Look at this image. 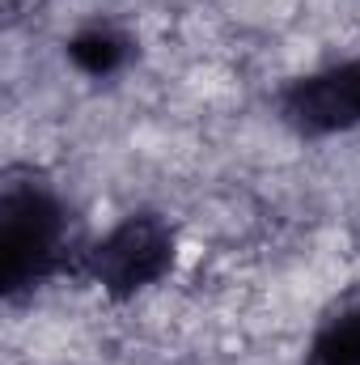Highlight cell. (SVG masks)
Masks as SVG:
<instances>
[{
  "mask_svg": "<svg viewBox=\"0 0 360 365\" xmlns=\"http://www.w3.org/2000/svg\"><path fill=\"white\" fill-rule=\"evenodd\" d=\"M73 230L60 195L30 179L4 175L0 182V293L17 297L68 264Z\"/></svg>",
  "mask_w": 360,
  "mask_h": 365,
  "instance_id": "obj_1",
  "label": "cell"
},
{
  "mask_svg": "<svg viewBox=\"0 0 360 365\" xmlns=\"http://www.w3.org/2000/svg\"><path fill=\"white\" fill-rule=\"evenodd\" d=\"M174 251H179V242H174V230L166 217L132 212L102 242H93L85 251L81 268L106 297L127 302L174 268Z\"/></svg>",
  "mask_w": 360,
  "mask_h": 365,
  "instance_id": "obj_2",
  "label": "cell"
},
{
  "mask_svg": "<svg viewBox=\"0 0 360 365\" xmlns=\"http://www.w3.org/2000/svg\"><path fill=\"white\" fill-rule=\"evenodd\" d=\"M280 119L301 136H335L360 128V60L292 81L280 93Z\"/></svg>",
  "mask_w": 360,
  "mask_h": 365,
  "instance_id": "obj_3",
  "label": "cell"
},
{
  "mask_svg": "<svg viewBox=\"0 0 360 365\" xmlns=\"http://www.w3.org/2000/svg\"><path fill=\"white\" fill-rule=\"evenodd\" d=\"M68 60L85 77H110L132 60V38L115 26H90L68 38Z\"/></svg>",
  "mask_w": 360,
  "mask_h": 365,
  "instance_id": "obj_4",
  "label": "cell"
},
{
  "mask_svg": "<svg viewBox=\"0 0 360 365\" xmlns=\"http://www.w3.org/2000/svg\"><path fill=\"white\" fill-rule=\"evenodd\" d=\"M305 365H360V302L327 319L305 353Z\"/></svg>",
  "mask_w": 360,
  "mask_h": 365,
  "instance_id": "obj_5",
  "label": "cell"
},
{
  "mask_svg": "<svg viewBox=\"0 0 360 365\" xmlns=\"http://www.w3.org/2000/svg\"><path fill=\"white\" fill-rule=\"evenodd\" d=\"M43 0H4V13H9V21H17V17H26V13H34Z\"/></svg>",
  "mask_w": 360,
  "mask_h": 365,
  "instance_id": "obj_6",
  "label": "cell"
}]
</instances>
